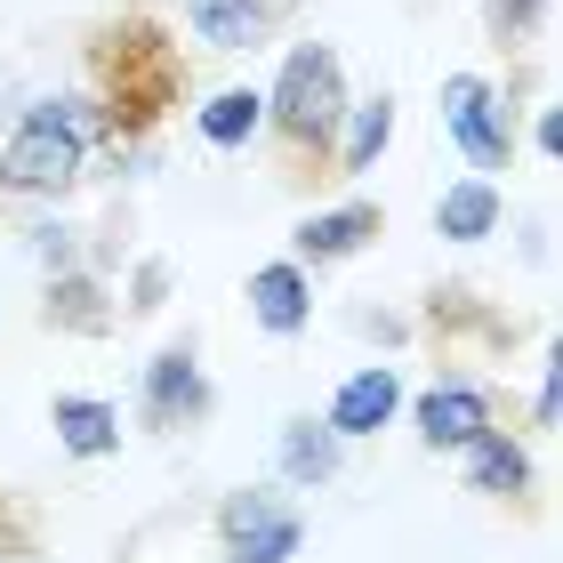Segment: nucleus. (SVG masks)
<instances>
[{
	"label": "nucleus",
	"instance_id": "1",
	"mask_svg": "<svg viewBox=\"0 0 563 563\" xmlns=\"http://www.w3.org/2000/svg\"><path fill=\"white\" fill-rule=\"evenodd\" d=\"M177 89H186V65H177V48L162 41V24H113L106 41H97V121H106V145H145V130L177 106Z\"/></svg>",
	"mask_w": 563,
	"mask_h": 563
},
{
	"label": "nucleus",
	"instance_id": "2",
	"mask_svg": "<svg viewBox=\"0 0 563 563\" xmlns=\"http://www.w3.org/2000/svg\"><path fill=\"white\" fill-rule=\"evenodd\" d=\"M106 145V121H97L89 97H48L9 130L0 145V194H33V201H57L73 177L89 169V153Z\"/></svg>",
	"mask_w": 563,
	"mask_h": 563
},
{
	"label": "nucleus",
	"instance_id": "3",
	"mask_svg": "<svg viewBox=\"0 0 563 563\" xmlns=\"http://www.w3.org/2000/svg\"><path fill=\"white\" fill-rule=\"evenodd\" d=\"M339 121H346V65L330 57L322 41H298L290 57H282L274 73V89H266V130L282 153H330V137H339Z\"/></svg>",
	"mask_w": 563,
	"mask_h": 563
},
{
	"label": "nucleus",
	"instance_id": "4",
	"mask_svg": "<svg viewBox=\"0 0 563 563\" xmlns=\"http://www.w3.org/2000/svg\"><path fill=\"white\" fill-rule=\"evenodd\" d=\"M218 548L225 563H290L306 548V516L282 492H234L218 507Z\"/></svg>",
	"mask_w": 563,
	"mask_h": 563
},
{
	"label": "nucleus",
	"instance_id": "5",
	"mask_svg": "<svg viewBox=\"0 0 563 563\" xmlns=\"http://www.w3.org/2000/svg\"><path fill=\"white\" fill-rule=\"evenodd\" d=\"M443 130H451V145L467 153L483 177L516 162V121H507V106L492 97L483 73H451V81H443Z\"/></svg>",
	"mask_w": 563,
	"mask_h": 563
},
{
	"label": "nucleus",
	"instance_id": "6",
	"mask_svg": "<svg viewBox=\"0 0 563 563\" xmlns=\"http://www.w3.org/2000/svg\"><path fill=\"white\" fill-rule=\"evenodd\" d=\"M137 411H145V427H201L210 419V378H201V363H194V346H162L145 363V387H137Z\"/></svg>",
	"mask_w": 563,
	"mask_h": 563
},
{
	"label": "nucleus",
	"instance_id": "7",
	"mask_svg": "<svg viewBox=\"0 0 563 563\" xmlns=\"http://www.w3.org/2000/svg\"><path fill=\"white\" fill-rule=\"evenodd\" d=\"M250 322L266 330V339H298L306 322H314V274L298 258H274L250 274Z\"/></svg>",
	"mask_w": 563,
	"mask_h": 563
},
{
	"label": "nucleus",
	"instance_id": "8",
	"mask_svg": "<svg viewBox=\"0 0 563 563\" xmlns=\"http://www.w3.org/2000/svg\"><path fill=\"white\" fill-rule=\"evenodd\" d=\"M402 411V371L395 363H371V371H354L339 395H330V434H339V443H363V434H378Z\"/></svg>",
	"mask_w": 563,
	"mask_h": 563
},
{
	"label": "nucleus",
	"instance_id": "9",
	"mask_svg": "<svg viewBox=\"0 0 563 563\" xmlns=\"http://www.w3.org/2000/svg\"><path fill=\"white\" fill-rule=\"evenodd\" d=\"M483 427H492V395L467 387V378L419 395V443H427V451H467Z\"/></svg>",
	"mask_w": 563,
	"mask_h": 563
},
{
	"label": "nucleus",
	"instance_id": "10",
	"mask_svg": "<svg viewBox=\"0 0 563 563\" xmlns=\"http://www.w3.org/2000/svg\"><path fill=\"white\" fill-rule=\"evenodd\" d=\"M378 201H339V210H314L290 234V250H298V266H339V258H354V250H363L371 234H378Z\"/></svg>",
	"mask_w": 563,
	"mask_h": 563
},
{
	"label": "nucleus",
	"instance_id": "11",
	"mask_svg": "<svg viewBox=\"0 0 563 563\" xmlns=\"http://www.w3.org/2000/svg\"><path fill=\"white\" fill-rule=\"evenodd\" d=\"M274 16H282V0H186V24H194V41H210V48H258L274 33Z\"/></svg>",
	"mask_w": 563,
	"mask_h": 563
},
{
	"label": "nucleus",
	"instance_id": "12",
	"mask_svg": "<svg viewBox=\"0 0 563 563\" xmlns=\"http://www.w3.org/2000/svg\"><path fill=\"white\" fill-rule=\"evenodd\" d=\"M339 459H346V443L330 434V419H290L282 443H274V467H282L290 492H322V483L339 475Z\"/></svg>",
	"mask_w": 563,
	"mask_h": 563
},
{
	"label": "nucleus",
	"instance_id": "13",
	"mask_svg": "<svg viewBox=\"0 0 563 563\" xmlns=\"http://www.w3.org/2000/svg\"><path fill=\"white\" fill-rule=\"evenodd\" d=\"M48 427H57V443L73 459H113L121 451V411H113V402H97V395H57Z\"/></svg>",
	"mask_w": 563,
	"mask_h": 563
},
{
	"label": "nucleus",
	"instance_id": "14",
	"mask_svg": "<svg viewBox=\"0 0 563 563\" xmlns=\"http://www.w3.org/2000/svg\"><path fill=\"white\" fill-rule=\"evenodd\" d=\"M194 130H201L210 153H242L250 137L266 130V89H218L210 106L194 113Z\"/></svg>",
	"mask_w": 563,
	"mask_h": 563
},
{
	"label": "nucleus",
	"instance_id": "15",
	"mask_svg": "<svg viewBox=\"0 0 563 563\" xmlns=\"http://www.w3.org/2000/svg\"><path fill=\"white\" fill-rule=\"evenodd\" d=\"M459 459H467V483H475V492H492V499H523L531 492V459H523V443H507L499 427H483Z\"/></svg>",
	"mask_w": 563,
	"mask_h": 563
},
{
	"label": "nucleus",
	"instance_id": "16",
	"mask_svg": "<svg viewBox=\"0 0 563 563\" xmlns=\"http://www.w3.org/2000/svg\"><path fill=\"white\" fill-rule=\"evenodd\" d=\"M434 234H443V242L499 234V186H492V177H459V186H443V201H434Z\"/></svg>",
	"mask_w": 563,
	"mask_h": 563
},
{
	"label": "nucleus",
	"instance_id": "17",
	"mask_svg": "<svg viewBox=\"0 0 563 563\" xmlns=\"http://www.w3.org/2000/svg\"><path fill=\"white\" fill-rule=\"evenodd\" d=\"M339 177H363V169H378V153L395 145V97H371V106H346V121H339Z\"/></svg>",
	"mask_w": 563,
	"mask_h": 563
},
{
	"label": "nucleus",
	"instance_id": "18",
	"mask_svg": "<svg viewBox=\"0 0 563 563\" xmlns=\"http://www.w3.org/2000/svg\"><path fill=\"white\" fill-rule=\"evenodd\" d=\"M106 290L81 274V266H65L57 282H48V322H65V330H106L113 322V306H97Z\"/></svg>",
	"mask_w": 563,
	"mask_h": 563
},
{
	"label": "nucleus",
	"instance_id": "19",
	"mask_svg": "<svg viewBox=\"0 0 563 563\" xmlns=\"http://www.w3.org/2000/svg\"><path fill=\"white\" fill-rule=\"evenodd\" d=\"M540 9L548 0H483V24H492V41L507 48V41H523L531 24H540Z\"/></svg>",
	"mask_w": 563,
	"mask_h": 563
},
{
	"label": "nucleus",
	"instance_id": "20",
	"mask_svg": "<svg viewBox=\"0 0 563 563\" xmlns=\"http://www.w3.org/2000/svg\"><path fill=\"white\" fill-rule=\"evenodd\" d=\"M33 258H41V266H57V274H65V266H81V242H73V225H65V218L33 225Z\"/></svg>",
	"mask_w": 563,
	"mask_h": 563
},
{
	"label": "nucleus",
	"instance_id": "21",
	"mask_svg": "<svg viewBox=\"0 0 563 563\" xmlns=\"http://www.w3.org/2000/svg\"><path fill=\"white\" fill-rule=\"evenodd\" d=\"M24 555H33V531L9 516V499H0V563H24Z\"/></svg>",
	"mask_w": 563,
	"mask_h": 563
},
{
	"label": "nucleus",
	"instance_id": "22",
	"mask_svg": "<svg viewBox=\"0 0 563 563\" xmlns=\"http://www.w3.org/2000/svg\"><path fill=\"white\" fill-rule=\"evenodd\" d=\"M531 145H540L548 162H555V153H563V121H555V113H540V130H531Z\"/></svg>",
	"mask_w": 563,
	"mask_h": 563
},
{
	"label": "nucleus",
	"instance_id": "23",
	"mask_svg": "<svg viewBox=\"0 0 563 563\" xmlns=\"http://www.w3.org/2000/svg\"><path fill=\"white\" fill-rule=\"evenodd\" d=\"M531 411H540V427H555V363H548V378H540V395H531Z\"/></svg>",
	"mask_w": 563,
	"mask_h": 563
}]
</instances>
